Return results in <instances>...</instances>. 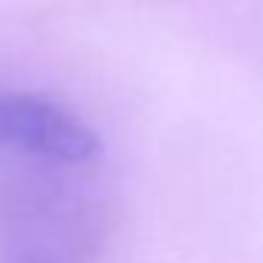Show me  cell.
Returning <instances> with one entry per match:
<instances>
[{
	"instance_id": "cell-1",
	"label": "cell",
	"mask_w": 263,
	"mask_h": 263,
	"mask_svg": "<svg viewBox=\"0 0 263 263\" xmlns=\"http://www.w3.org/2000/svg\"><path fill=\"white\" fill-rule=\"evenodd\" d=\"M0 149L78 164L99 152V137L59 102L25 93H0Z\"/></svg>"
}]
</instances>
